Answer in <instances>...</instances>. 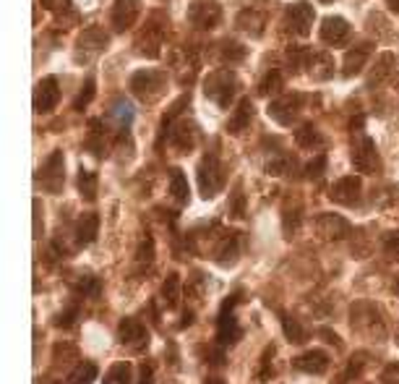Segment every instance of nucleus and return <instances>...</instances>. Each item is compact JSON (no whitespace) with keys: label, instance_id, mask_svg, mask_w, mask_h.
I'll list each match as a JSON object with an SVG mask.
<instances>
[{"label":"nucleus","instance_id":"obj_1","mask_svg":"<svg viewBox=\"0 0 399 384\" xmlns=\"http://www.w3.org/2000/svg\"><path fill=\"white\" fill-rule=\"evenodd\" d=\"M238 87H240V81H238L232 68H217V71H212L204 79L206 100L214 102L217 107H222V110H227L232 105Z\"/></svg>","mask_w":399,"mask_h":384},{"label":"nucleus","instance_id":"obj_2","mask_svg":"<svg viewBox=\"0 0 399 384\" xmlns=\"http://www.w3.org/2000/svg\"><path fill=\"white\" fill-rule=\"evenodd\" d=\"M165 87H168V76L157 68H141V71L130 74L128 79L130 94L141 102H157L165 92Z\"/></svg>","mask_w":399,"mask_h":384},{"label":"nucleus","instance_id":"obj_3","mask_svg":"<svg viewBox=\"0 0 399 384\" xmlns=\"http://www.w3.org/2000/svg\"><path fill=\"white\" fill-rule=\"evenodd\" d=\"M225 181H227L225 165L219 162V157L214 152H209V155L198 162V168H196V185H198V194H201L204 199H212V196H217L219 191L225 188Z\"/></svg>","mask_w":399,"mask_h":384},{"label":"nucleus","instance_id":"obj_4","mask_svg":"<svg viewBox=\"0 0 399 384\" xmlns=\"http://www.w3.org/2000/svg\"><path fill=\"white\" fill-rule=\"evenodd\" d=\"M243 301V288H238V291H232L227 298H225V304L219 308V317H217V345L219 348H225V345H232L240 340V335L243 330L238 327V319L232 314V308Z\"/></svg>","mask_w":399,"mask_h":384},{"label":"nucleus","instance_id":"obj_5","mask_svg":"<svg viewBox=\"0 0 399 384\" xmlns=\"http://www.w3.org/2000/svg\"><path fill=\"white\" fill-rule=\"evenodd\" d=\"M350 324L355 332H363V335H374V337H384V317L378 311V306L371 304V301H355L350 306Z\"/></svg>","mask_w":399,"mask_h":384},{"label":"nucleus","instance_id":"obj_6","mask_svg":"<svg viewBox=\"0 0 399 384\" xmlns=\"http://www.w3.org/2000/svg\"><path fill=\"white\" fill-rule=\"evenodd\" d=\"M37 183L39 188H45L47 194L52 196H58V194H63L65 188V157L60 149H55L50 157L42 162V168L37 172Z\"/></svg>","mask_w":399,"mask_h":384},{"label":"nucleus","instance_id":"obj_7","mask_svg":"<svg viewBox=\"0 0 399 384\" xmlns=\"http://www.w3.org/2000/svg\"><path fill=\"white\" fill-rule=\"evenodd\" d=\"M107 32L102 27H89L78 34L76 40V60L78 63H91L94 58H100L107 47Z\"/></svg>","mask_w":399,"mask_h":384},{"label":"nucleus","instance_id":"obj_8","mask_svg":"<svg viewBox=\"0 0 399 384\" xmlns=\"http://www.w3.org/2000/svg\"><path fill=\"white\" fill-rule=\"evenodd\" d=\"M117 340L123 348H128L130 353H144L149 348V332L141 324V319L126 317L117 324Z\"/></svg>","mask_w":399,"mask_h":384},{"label":"nucleus","instance_id":"obj_9","mask_svg":"<svg viewBox=\"0 0 399 384\" xmlns=\"http://www.w3.org/2000/svg\"><path fill=\"white\" fill-rule=\"evenodd\" d=\"M329 199L339 207H358L363 199V181L361 175H345L329 188Z\"/></svg>","mask_w":399,"mask_h":384},{"label":"nucleus","instance_id":"obj_10","mask_svg":"<svg viewBox=\"0 0 399 384\" xmlns=\"http://www.w3.org/2000/svg\"><path fill=\"white\" fill-rule=\"evenodd\" d=\"M141 14V0H113L110 5V27L115 34L128 32Z\"/></svg>","mask_w":399,"mask_h":384},{"label":"nucleus","instance_id":"obj_11","mask_svg":"<svg viewBox=\"0 0 399 384\" xmlns=\"http://www.w3.org/2000/svg\"><path fill=\"white\" fill-rule=\"evenodd\" d=\"M352 165H355L361 172H365V175L381 172L384 162H381V155H378V149H376L374 139L363 136L361 142L355 144V149H352Z\"/></svg>","mask_w":399,"mask_h":384},{"label":"nucleus","instance_id":"obj_12","mask_svg":"<svg viewBox=\"0 0 399 384\" xmlns=\"http://www.w3.org/2000/svg\"><path fill=\"white\" fill-rule=\"evenodd\" d=\"M303 94H282V97H277L274 102L269 105V118L274 123H280V126H293L297 118V113H300V107H303Z\"/></svg>","mask_w":399,"mask_h":384},{"label":"nucleus","instance_id":"obj_13","mask_svg":"<svg viewBox=\"0 0 399 384\" xmlns=\"http://www.w3.org/2000/svg\"><path fill=\"white\" fill-rule=\"evenodd\" d=\"M313 227H316V236H321L323 240H339V238H347L352 225L342 214H334V212H321L316 220H313Z\"/></svg>","mask_w":399,"mask_h":384},{"label":"nucleus","instance_id":"obj_14","mask_svg":"<svg viewBox=\"0 0 399 384\" xmlns=\"http://www.w3.org/2000/svg\"><path fill=\"white\" fill-rule=\"evenodd\" d=\"M60 105V84L55 76H45L34 89V113L45 115Z\"/></svg>","mask_w":399,"mask_h":384},{"label":"nucleus","instance_id":"obj_15","mask_svg":"<svg viewBox=\"0 0 399 384\" xmlns=\"http://www.w3.org/2000/svg\"><path fill=\"white\" fill-rule=\"evenodd\" d=\"M313 21H316V11L306 0H297L287 8V27H290V32H295L297 37H308Z\"/></svg>","mask_w":399,"mask_h":384},{"label":"nucleus","instance_id":"obj_16","mask_svg":"<svg viewBox=\"0 0 399 384\" xmlns=\"http://www.w3.org/2000/svg\"><path fill=\"white\" fill-rule=\"evenodd\" d=\"M240 249H243V233H225V236H219L212 259L219 267H232L240 259Z\"/></svg>","mask_w":399,"mask_h":384},{"label":"nucleus","instance_id":"obj_17","mask_svg":"<svg viewBox=\"0 0 399 384\" xmlns=\"http://www.w3.org/2000/svg\"><path fill=\"white\" fill-rule=\"evenodd\" d=\"M374 55V42H358L355 47H350L345 58H342V76L345 79H352V76H358L365 63H368V58Z\"/></svg>","mask_w":399,"mask_h":384},{"label":"nucleus","instance_id":"obj_18","mask_svg":"<svg viewBox=\"0 0 399 384\" xmlns=\"http://www.w3.org/2000/svg\"><path fill=\"white\" fill-rule=\"evenodd\" d=\"M188 21L196 29H212L222 21V5L219 3H194L188 8Z\"/></svg>","mask_w":399,"mask_h":384},{"label":"nucleus","instance_id":"obj_19","mask_svg":"<svg viewBox=\"0 0 399 384\" xmlns=\"http://www.w3.org/2000/svg\"><path fill=\"white\" fill-rule=\"evenodd\" d=\"M293 366L303 374H326L332 366V356L321 348H313V350H306L303 356H297L293 361Z\"/></svg>","mask_w":399,"mask_h":384},{"label":"nucleus","instance_id":"obj_20","mask_svg":"<svg viewBox=\"0 0 399 384\" xmlns=\"http://www.w3.org/2000/svg\"><path fill=\"white\" fill-rule=\"evenodd\" d=\"M196 139H198V126H196L194 120H181L170 131V144L175 146L181 155H188L194 149Z\"/></svg>","mask_w":399,"mask_h":384},{"label":"nucleus","instance_id":"obj_21","mask_svg":"<svg viewBox=\"0 0 399 384\" xmlns=\"http://www.w3.org/2000/svg\"><path fill=\"white\" fill-rule=\"evenodd\" d=\"M350 34H352V27L342 16H326L321 21V40L326 45H345L350 40Z\"/></svg>","mask_w":399,"mask_h":384},{"label":"nucleus","instance_id":"obj_22","mask_svg":"<svg viewBox=\"0 0 399 384\" xmlns=\"http://www.w3.org/2000/svg\"><path fill=\"white\" fill-rule=\"evenodd\" d=\"M73 236H76V246L78 249H87L91 246L97 236H100V214L97 212H84L76 220V227H73Z\"/></svg>","mask_w":399,"mask_h":384},{"label":"nucleus","instance_id":"obj_23","mask_svg":"<svg viewBox=\"0 0 399 384\" xmlns=\"http://www.w3.org/2000/svg\"><path fill=\"white\" fill-rule=\"evenodd\" d=\"M87 152H91L100 159L107 152V131H104V123L100 118H91L89 126H87Z\"/></svg>","mask_w":399,"mask_h":384},{"label":"nucleus","instance_id":"obj_24","mask_svg":"<svg viewBox=\"0 0 399 384\" xmlns=\"http://www.w3.org/2000/svg\"><path fill=\"white\" fill-rule=\"evenodd\" d=\"M264 24H266V14L258 8H245L243 14L238 16V27L240 32L251 34V37H261L264 34Z\"/></svg>","mask_w":399,"mask_h":384},{"label":"nucleus","instance_id":"obj_25","mask_svg":"<svg viewBox=\"0 0 399 384\" xmlns=\"http://www.w3.org/2000/svg\"><path fill=\"white\" fill-rule=\"evenodd\" d=\"M170 194H172V199L178 201L181 207H185L191 201V183H188V178H185V172L181 168L170 170Z\"/></svg>","mask_w":399,"mask_h":384},{"label":"nucleus","instance_id":"obj_26","mask_svg":"<svg viewBox=\"0 0 399 384\" xmlns=\"http://www.w3.org/2000/svg\"><path fill=\"white\" fill-rule=\"evenodd\" d=\"M251 120H253V102L245 97V100H240V105L235 107L232 118L227 120V131L230 133H243L245 128L251 126Z\"/></svg>","mask_w":399,"mask_h":384},{"label":"nucleus","instance_id":"obj_27","mask_svg":"<svg viewBox=\"0 0 399 384\" xmlns=\"http://www.w3.org/2000/svg\"><path fill=\"white\" fill-rule=\"evenodd\" d=\"M110 118L117 123V128H120V133H128L130 123H133V105H130L128 100H115V105L110 107Z\"/></svg>","mask_w":399,"mask_h":384},{"label":"nucleus","instance_id":"obj_28","mask_svg":"<svg viewBox=\"0 0 399 384\" xmlns=\"http://www.w3.org/2000/svg\"><path fill=\"white\" fill-rule=\"evenodd\" d=\"M181 291H183V282H181V275L178 272H170L165 282H162V298L170 308H178L181 306Z\"/></svg>","mask_w":399,"mask_h":384},{"label":"nucleus","instance_id":"obj_29","mask_svg":"<svg viewBox=\"0 0 399 384\" xmlns=\"http://www.w3.org/2000/svg\"><path fill=\"white\" fill-rule=\"evenodd\" d=\"M308 68H316V71H313V79H319V81L332 79V76H334V58L329 53H313Z\"/></svg>","mask_w":399,"mask_h":384},{"label":"nucleus","instance_id":"obj_30","mask_svg":"<svg viewBox=\"0 0 399 384\" xmlns=\"http://www.w3.org/2000/svg\"><path fill=\"white\" fill-rule=\"evenodd\" d=\"M303 207L297 204V201H287L282 210V227H284V236L287 238H293V233H295L300 223H303Z\"/></svg>","mask_w":399,"mask_h":384},{"label":"nucleus","instance_id":"obj_31","mask_svg":"<svg viewBox=\"0 0 399 384\" xmlns=\"http://www.w3.org/2000/svg\"><path fill=\"white\" fill-rule=\"evenodd\" d=\"M297 170V159L287 152H280L277 157H271L266 162V172L269 175H293Z\"/></svg>","mask_w":399,"mask_h":384},{"label":"nucleus","instance_id":"obj_32","mask_svg":"<svg viewBox=\"0 0 399 384\" xmlns=\"http://www.w3.org/2000/svg\"><path fill=\"white\" fill-rule=\"evenodd\" d=\"M73 291L81 298H97L102 293V282L97 275H81V278L73 280Z\"/></svg>","mask_w":399,"mask_h":384},{"label":"nucleus","instance_id":"obj_33","mask_svg":"<svg viewBox=\"0 0 399 384\" xmlns=\"http://www.w3.org/2000/svg\"><path fill=\"white\" fill-rule=\"evenodd\" d=\"M97 185H100V181H97V172L78 170L76 188H78V194H81V199H87V201L97 199Z\"/></svg>","mask_w":399,"mask_h":384},{"label":"nucleus","instance_id":"obj_34","mask_svg":"<svg viewBox=\"0 0 399 384\" xmlns=\"http://www.w3.org/2000/svg\"><path fill=\"white\" fill-rule=\"evenodd\" d=\"M102 384H133V369L128 361H117L110 366V371L104 374Z\"/></svg>","mask_w":399,"mask_h":384},{"label":"nucleus","instance_id":"obj_35","mask_svg":"<svg viewBox=\"0 0 399 384\" xmlns=\"http://www.w3.org/2000/svg\"><path fill=\"white\" fill-rule=\"evenodd\" d=\"M280 319H282V330H284V337H287V340H290V343H295V345H303L306 343V337H308V335H306V330H303V324H300V321H297L295 317H293V314H280Z\"/></svg>","mask_w":399,"mask_h":384},{"label":"nucleus","instance_id":"obj_36","mask_svg":"<svg viewBox=\"0 0 399 384\" xmlns=\"http://www.w3.org/2000/svg\"><path fill=\"white\" fill-rule=\"evenodd\" d=\"M97 374H100V366L94 361H81L73 374L68 376V384H91L97 379Z\"/></svg>","mask_w":399,"mask_h":384},{"label":"nucleus","instance_id":"obj_37","mask_svg":"<svg viewBox=\"0 0 399 384\" xmlns=\"http://www.w3.org/2000/svg\"><path fill=\"white\" fill-rule=\"evenodd\" d=\"M245 212H248V201H245L243 181H238L230 194V217L232 220H245Z\"/></svg>","mask_w":399,"mask_h":384},{"label":"nucleus","instance_id":"obj_38","mask_svg":"<svg viewBox=\"0 0 399 384\" xmlns=\"http://www.w3.org/2000/svg\"><path fill=\"white\" fill-rule=\"evenodd\" d=\"M219 55H222V60L225 63H243L245 60V47L240 42L235 40H225L222 42V47H219Z\"/></svg>","mask_w":399,"mask_h":384},{"label":"nucleus","instance_id":"obj_39","mask_svg":"<svg viewBox=\"0 0 399 384\" xmlns=\"http://www.w3.org/2000/svg\"><path fill=\"white\" fill-rule=\"evenodd\" d=\"M295 142H297V146H303V149H313V146H319L321 136H319V131L313 128V123H303V126L295 131Z\"/></svg>","mask_w":399,"mask_h":384},{"label":"nucleus","instance_id":"obj_40","mask_svg":"<svg viewBox=\"0 0 399 384\" xmlns=\"http://www.w3.org/2000/svg\"><path fill=\"white\" fill-rule=\"evenodd\" d=\"M368 358H371V353H365V350H358V353H352V356H350L347 371H345V382H352V379H358V376H361L363 371H365Z\"/></svg>","mask_w":399,"mask_h":384},{"label":"nucleus","instance_id":"obj_41","mask_svg":"<svg viewBox=\"0 0 399 384\" xmlns=\"http://www.w3.org/2000/svg\"><path fill=\"white\" fill-rule=\"evenodd\" d=\"M310 58H313V50H310V47H290L287 63H290L293 71H303V68H308Z\"/></svg>","mask_w":399,"mask_h":384},{"label":"nucleus","instance_id":"obj_42","mask_svg":"<svg viewBox=\"0 0 399 384\" xmlns=\"http://www.w3.org/2000/svg\"><path fill=\"white\" fill-rule=\"evenodd\" d=\"M391 66H394V55L391 53H384L381 55V60L376 63L374 74L368 76V87H376L378 81H384L389 76V71H391Z\"/></svg>","mask_w":399,"mask_h":384},{"label":"nucleus","instance_id":"obj_43","mask_svg":"<svg viewBox=\"0 0 399 384\" xmlns=\"http://www.w3.org/2000/svg\"><path fill=\"white\" fill-rule=\"evenodd\" d=\"M188 102H191V97H188V94H183V97H181V100H178V102H172V105H170V110H168V113H165V118H162V136L168 133V128H170V120H175V118H178V115H181V113H183V107H188Z\"/></svg>","mask_w":399,"mask_h":384},{"label":"nucleus","instance_id":"obj_44","mask_svg":"<svg viewBox=\"0 0 399 384\" xmlns=\"http://www.w3.org/2000/svg\"><path fill=\"white\" fill-rule=\"evenodd\" d=\"M76 319H78V306L71 304L68 308H63V311L55 317V327H60V330H71V327L76 324Z\"/></svg>","mask_w":399,"mask_h":384},{"label":"nucleus","instance_id":"obj_45","mask_svg":"<svg viewBox=\"0 0 399 384\" xmlns=\"http://www.w3.org/2000/svg\"><path fill=\"white\" fill-rule=\"evenodd\" d=\"M94 94H97V84H94V79H87L84 81V89H81V97L76 100V110L78 113H84L87 107H89V102L94 100Z\"/></svg>","mask_w":399,"mask_h":384},{"label":"nucleus","instance_id":"obj_46","mask_svg":"<svg viewBox=\"0 0 399 384\" xmlns=\"http://www.w3.org/2000/svg\"><path fill=\"white\" fill-rule=\"evenodd\" d=\"M323 170H326V155H316V157L310 159L308 165L303 168V172H306V178H308V181H316V178H321Z\"/></svg>","mask_w":399,"mask_h":384},{"label":"nucleus","instance_id":"obj_47","mask_svg":"<svg viewBox=\"0 0 399 384\" xmlns=\"http://www.w3.org/2000/svg\"><path fill=\"white\" fill-rule=\"evenodd\" d=\"M381 249L387 253V259L399 262V233H387V236L381 238Z\"/></svg>","mask_w":399,"mask_h":384},{"label":"nucleus","instance_id":"obj_48","mask_svg":"<svg viewBox=\"0 0 399 384\" xmlns=\"http://www.w3.org/2000/svg\"><path fill=\"white\" fill-rule=\"evenodd\" d=\"M280 87H282V76H280L277 71H271L269 76H266V79L258 84V94H261V97H266V94L277 92Z\"/></svg>","mask_w":399,"mask_h":384},{"label":"nucleus","instance_id":"obj_49","mask_svg":"<svg viewBox=\"0 0 399 384\" xmlns=\"http://www.w3.org/2000/svg\"><path fill=\"white\" fill-rule=\"evenodd\" d=\"M136 262H139V264H149V262H155V240L152 238L141 240V246H139V251H136Z\"/></svg>","mask_w":399,"mask_h":384},{"label":"nucleus","instance_id":"obj_50","mask_svg":"<svg viewBox=\"0 0 399 384\" xmlns=\"http://www.w3.org/2000/svg\"><path fill=\"white\" fill-rule=\"evenodd\" d=\"M378 382L381 384H399V361H391V363L384 366L381 376H378Z\"/></svg>","mask_w":399,"mask_h":384},{"label":"nucleus","instance_id":"obj_51","mask_svg":"<svg viewBox=\"0 0 399 384\" xmlns=\"http://www.w3.org/2000/svg\"><path fill=\"white\" fill-rule=\"evenodd\" d=\"M45 3V8H50L52 14H68V11H73V3L71 0H42Z\"/></svg>","mask_w":399,"mask_h":384},{"label":"nucleus","instance_id":"obj_52","mask_svg":"<svg viewBox=\"0 0 399 384\" xmlns=\"http://www.w3.org/2000/svg\"><path fill=\"white\" fill-rule=\"evenodd\" d=\"M271 353H274V348H266V353L261 358V371H258L261 379H269L271 376Z\"/></svg>","mask_w":399,"mask_h":384},{"label":"nucleus","instance_id":"obj_53","mask_svg":"<svg viewBox=\"0 0 399 384\" xmlns=\"http://www.w3.org/2000/svg\"><path fill=\"white\" fill-rule=\"evenodd\" d=\"M139 384H155V369H152V363H141V369H139Z\"/></svg>","mask_w":399,"mask_h":384},{"label":"nucleus","instance_id":"obj_54","mask_svg":"<svg viewBox=\"0 0 399 384\" xmlns=\"http://www.w3.org/2000/svg\"><path fill=\"white\" fill-rule=\"evenodd\" d=\"M34 238H39V236H42V204H39V201H34Z\"/></svg>","mask_w":399,"mask_h":384},{"label":"nucleus","instance_id":"obj_55","mask_svg":"<svg viewBox=\"0 0 399 384\" xmlns=\"http://www.w3.org/2000/svg\"><path fill=\"white\" fill-rule=\"evenodd\" d=\"M319 337H323V340H326L329 345H339V343H342V340H339V337H337V335L329 330V327H321V330H319Z\"/></svg>","mask_w":399,"mask_h":384},{"label":"nucleus","instance_id":"obj_56","mask_svg":"<svg viewBox=\"0 0 399 384\" xmlns=\"http://www.w3.org/2000/svg\"><path fill=\"white\" fill-rule=\"evenodd\" d=\"M387 5L394 11V14H399V0H387Z\"/></svg>","mask_w":399,"mask_h":384},{"label":"nucleus","instance_id":"obj_57","mask_svg":"<svg viewBox=\"0 0 399 384\" xmlns=\"http://www.w3.org/2000/svg\"><path fill=\"white\" fill-rule=\"evenodd\" d=\"M204 384H225V382H222V379H214V376H209Z\"/></svg>","mask_w":399,"mask_h":384},{"label":"nucleus","instance_id":"obj_58","mask_svg":"<svg viewBox=\"0 0 399 384\" xmlns=\"http://www.w3.org/2000/svg\"><path fill=\"white\" fill-rule=\"evenodd\" d=\"M391 291H394V293H397V295H399V275H397V278H394V285H391Z\"/></svg>","mask_w":399,"mask_h":384},{"label":"nucleus","instance_id":"obj_59","mask_svg":"<svg viewBox=\"0 0 399 384\" xmlns=\"http://www.w3.org/2000/svg\"><path fill=\"white\" fill-rule=\"evenodd\" d=\"M321 3H334V0H321Z\"/></svg>","mask_w":399,"mask_h":384},{"label":"nucleus","instance_id":"obj_60","mask_svg":"<svg viewBox=\"0 0 399 384\" xmlns=\"http://www.w3.org/2000/svg\"><path fill=\"white\" fill-rule=\"evenodd\" d=\"M397 345H399V332H397Z\"/></svg>","mask_w":399,"mask_h":384},{"label":"nucleus","instance_id":"obj_61","mask_svg":"<svg viewBox=\"0 0 399 384\" xmlns=\"http://www.w3.org/2000/svg\"><path fill=\"white\" fill-rule=\"evenodd\" d=\"M342 384H350V382H342Z\"/></svg>","mask_w":399,"mask_h":384}]
</instances>
